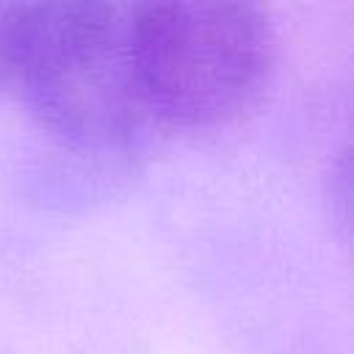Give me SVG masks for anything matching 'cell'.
<instances>
[{"instance_id":"6da1fadb","label":"cell","mask_w":354,"mask_h":354,"mask_svg":"<svg viewBox=\"0 0 354 354\" xmlns=\"http://www.w3.org/2000/svg\"><path fill=\"white\" fill-rule=\"evenodd\" d=\"M17 83L58 138L105 152L133 141L147 116L133 61V6L22 3Z\"/></svg>"},{"instance_id":"7a4b0ae2","label":"cell","mask_w":354,"mask_h":354,"mask_svg":"<svg viewBox=\"0 0 354 354\" xmlns=\"http://www.w3.org/2000/svg\"><path fill=\"white\" fill-rule=\"evenodd\" d=\"M133 61L147 111L185 127L218 124L260 97L271 25L260 6L235 0L133 6Z\"/></svg>"},{"instance_id":"3957f363","label":"cell","mask_w":354,"mask_h":354,"mask_svg":"<svg viewBox=\"0 0 354 354\" xmlns=\"http://www.w3.org/2000/svg\"><path fill=\"white\" fill-rule=\"evenodd\" d=\"M22 3H0V88L17 83Z\"/></svg>"}]
</instances>
